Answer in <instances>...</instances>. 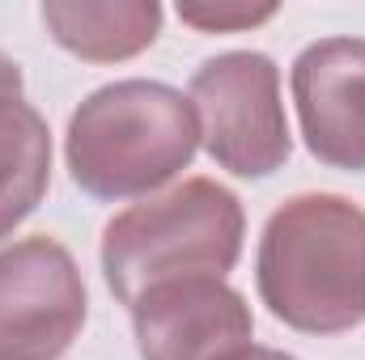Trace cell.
<instances>
[{
  "instance_id": "2",
  "label": "cell",
  "mask_w": 365,
  "mask_h": 360,
  "mask_svg": "<svg viewBox=\"0 0 365 360\" xmlns=\"http://www.w3.org/2000/svg\"><path fill=\"white\" fill-rule=\"evenodd\" d=\"M200 153V115L166 81H110L68 115L64 162L73 182L102 203L149 199L191 170Z\"/></svg>"
},
{
  "instance_id": "8",
  "label": "cell",
  "mask_w": 365,
  "mask_h": 360,
  "mask_svg": "<svg viewBox=\"0 0 365 360\" xmlns=\"http://www.w3.org/2000/svg\"><path fill=\"white\" fill-rule=\"evenodd\" d=\"M38 17L68 55L86 64H123L158 43L166 9L158 0H47Z\"/></svg>"
},
{
  "instance_id": "11",
  "label": "cell",
  "mask_w": 365,
  "mask_h": 360,
  "mask_svg": "<svg viewBox=\"0 0 365 360\" xmlns=\"http://www.w3.org/2000/svg\"><path fill=\"white\" fill-rule=\"evenodd\" d=\"M0 97H26V77L13 55L0 51Z\"/></svg>"
},
{
  "instance_id": "3",
  "label": "cell",
  "mask_w": 365,
  "mask_h": 360,
  "mask_svg": "<svg viewBox=\"0 0 365 360\" xmlns=\"http://www.w3.org/2000/svg\"><path fill=\"white\" fill-rule=\"evenodd\" d=\"M247 212L217 179H182L123 212L102 229L98 263L110 297L136 305L149 288L175 280H225L242 259Z\"/></svg>"
},
{
  "instance_id": "4",
  "label": "cell",
  "mask_w": 365,
  "mask_h": 360,
  "mask_svg": "<svg viewBox=\"0 0 365 360\" xmlns=\"http://www.w3.org/2000/svg\"><path fill=\"white\" fill-rule=\"evenodd\" d=\"M187 97L200 115V144L234 179H268L289 153L280 68L264 51H221L191 73Z\"/></svg>"
},
{
  "instance_id": "12",
  "label": "cell",
  "mask_w": 365,
  "mask_h": 360,
  "mask_svg": "<svg viewBox=\"0 0 365 360\" xmlns=\"http://www.w3.org/2000/svg\"><path fill=\"white\" fill-rule=\"evenodd\" d=\"M221 360H297V356H289V352H280V348H264V344H247V348L225 352Z\"/></svg>"
},
{
  "instance_id": "6",
  "label": "cell",
  "mask_w": 365,
  "mask_h": 360,
  "mask_svg": "<svg viewBox=\"0 0 365 360\" xmlns=\"http://www.w3.org/2000/svg\"><path fill=\"white\" fill-rule=\"evenodd\" d=\"M289 90L310 157L327 170L365 174V38L331 34L302 47Z\"/></svg>"
},
{
  "instance_id": "1",
  "label": "cell",
  "mask_w": 365,
  "mask_h": 360,
  "mask_svg": "<svg viewBox=\"0 0 365 360\" xmlns=\"http://www.w3.org/2000/svg\"><path fill=\"white\" fill-rule=\"evenodd\" d=\"M255 288L297 335H349L365 322V208L336 191L289 195L259 233Z\"/></svg>"
},
{
  "instance_id": "9",
  "label": "cell",
  "mask_w": 365,
  "mask_h": 360,
  "mask_svg": "<svg viewBox=\"0 0 365 360\" xmlns=\"http://www.w3.org/2000/svg\"><path fill=\"white\" fill-rule=\"evenodd\" d=\"M51 186V127L26 97H0V242L13 238Z\"/></svg>"
},
{
  "instance_id": "5",
  "label": "cell",
  "mask_w": 365,
  "mask_h": 360,
  "mask_svg": "<svg viewBox=\"0 0 365 360\" xmlns=\"http://www.w3.org/2000/svg\"><path fill=\"white\" fill-rule=\"evenodd\" d=\"M86 318V275L64 242L34 233L0 246V360H60Z\"/></svg>"
},
{
  "instance_id": "10",
  "label": "cell",
  "mask_w": 365,
  "mask_h": 360,
  "mask_svg": "<svg viewBox=\"0 0 365 360\" xmlns=\"http://www.w3.org/2000/svg\"><path fill=\"white\" fill-rule=\"evenodd\" d=\"M276 17V4L251 9V4H179V21L200 34H234V30H255Z\"/></svg>"
},
{
  "instance_id": "7",
  "label": "cell",
  "mask_w": 365,
  "mask_h": 360,
  "mask_svg": "<svg viewBox=\"0 0 365 360\" xmlns=\"http://www.w3.org/2000/svg\"><path fill=\"white\" fill-rule=\"evenodd\" d=\"M132 335L140 360H221L251 344L255 314L225 280H175L132 305Z\"/></svg>"
}]
</instances>
